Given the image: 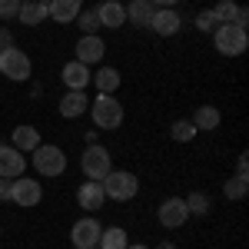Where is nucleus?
<instances>
[{"mask_svg": "<svg viewBox=\"0 0 249 249\" xmlns=\"http://www.w3.org/2000/svg\"><path fill=\"white\" fill-rule=\"evenodd\" d=\"M96 20H100V27L116 30V27L126 23V7H123L120 0H103V3L96 7Z\"/></svg>", "mask_w": 249, "mask_h": 249, "instance_id": "obj_15", "label": "nucleus"}, {"mask_svg": "<svg viewBox=\"0 0 249 249\" xmlns=\"http://www.w3.org/2000/svg\"><path fill=\"white\" fill-rule=\"evenodd\" d=\"M90 110V96L87 90H67V93L60 96V116L63 120H77Z\"/></svg>", "mask_w": 249, "mask_h": 249, "instance_id": "obj_11", "label": "nucleus"}, {"mask_svg": "<svg viewBox=\"0 0 249 249\" xmlns=\"http://www.w3.org/2000/svg\"><path fill=\"white\" fill-rule=\"evenodd\" d=\"M47 17H50V3H47V0H30V3H20L17 20L23 23V27H37V23H43Z\"/></svg>", "mask_w": 249, "mask_h": 249, "instance_id": "obj_17", "label": "nucleus"}, {"mask_svg": "<svg viewBox=\"0 0 249 249\" xmlns=\"http://www.w3.org/2000/svg\"><path fill=\"white\" fill-rule=\"evenodd\" d=\"M156 219H160V226H163V230H179V226L190 219L186 199H179V196H170V199H163V203L156 206Z\"/></svg>", "mask_w": 249, "mask_h": 249, "instance_id": "obj_7", "label": "nucleus"}, {"mask_svg": "<svg viewBox=\"0 0 249 249\" xmlns=\"http://www.w3.org/2000/svg\"><path fill=\"white\" fill-rule=\"evenodd\" d=\"M210 10L219 17V23H232V20H236V14H239V3H236V0H219V3H216V7H210Z\"/></svg>", "mask_w": 249, "mask_h": 249, "instance_id": "obj_27", "label": "nucleus"}, {"mask_svg": "<svg viewBox=\"0 0 249 249\" xmlns=\"http://www.w3.org/2000/svg\"><path fill=\"white\" fill-rule=\"evenodd\" d=\"M210 196L206 193H193V196H186V210H190V216H206L210 213Z\"/></svg>", "mask_w": 249, "mask_h": 249, "instance_id": "obj_26", "label": "nucleus"}, {"mask_svg": "<svg viewBox=\"0 0 249 249\" xmlns=\"http://www.w3.org/2000/svg\"><path fill=\"white\" fill-rule=\"evenodd\" d=\"M219 120H223V113H219L216 107H199V110L193 113V120H190V123L196 126V130L210 133V130H216V126H219Z\"/></svg>", "mask_w": 249, "mask_h": 249, "instance_id": "obj_22", "label": "nucleus"}, {"mask_svg": "<svg viewBox=\"0 0 249 249\" xmlns=\"http://www.w3.org/2000/svg\"><path fill=\"white\" fill-rule=\"evenodd\" d=\"M47 3H50V20L57 23H73L83 10V0H47Z\"/></svg>", "mask_w": 249, "mask_h": 249, "instance_id": "obj_18", "label": "nucleus"}, {"mask_svg": "<svg viewBox=\"0 0 249 249\" xmlns=\"http://www.w3.org/2000/svg\"><path fill=\"white\" fill-rule=\"evenodd\" d=\"M90 113H93L96 130H116V126H123V103L113 93H96V100H90Z\"/></svg>", "mask_w": 249, "mask_h": 249, "instance_id": "obj_1", "label": "nucleus"}, {"mask_svg": "<svg viewBox=\"0 0 249 249\" xmlns=\"http://www.w3.org/2000/svg\"><path fill=\"white\" fill-rule=\"evenodd\" d=\"M90 83H96V93H113L116 87H120V70L100 67L96 73H90Z\"/></svg>", "mask_w": 249, "mask_h": 249, "instance_id": "obj_21", "label": "nucleus"}, {"mask_svg": "<svg viewBox=\"0 0 249 249\" xmlns=\"http://www.w3.org/2000/svg\"><path fill=\"white\" fill-rule=\"evenodd\" d=\"M156 249H176V246H173V243H160Z\"/></svg>", "mask_w": 249, "mask_h": 249, "instance_id": "obj_37", "label": "nucleus"}, {"mask_svg": "<svg viewBox=\"0 0 249 249\" xmlns=\"http://www.w3.org/2000/svg\"><path fill=\"white\" fill-rule=\"evenodd\" d=\"M223 193H226V199H246V193H249V179H246V176H232V179H226Z\"/></svg>", "mask_w": 249, "mask_h": 249, "instance_id": "obj_25", "label": "nucleus"}, {"mask_svg": "<svg viewBox=\"0 0 249 249\" xmlns=\"http://www.w3.org/2000/svg\"><path fill=\"white\" fill-rule=\"evenodd\" d=\"M153 3L150 0H130L126 3V20L133 23V27H150V17H153Z\"/></svg>", "mask_w": 249, "mask_h": 249, "instance_id": "obj_20", "label": "nucleus"}, {"mask_svg": "<svg viewBox=\"0 0 249 249\" xmlns=\"http://www.w3.org/2000/svg\"><path fill=\"white\" fill-rule=\"evenodd\" d=\"M100 249H126L130 246V236H126V230L123 226H110V230L100 232V243H96Z\"/></svg>", "mask_w": 249, "mask_h": 249, "instance_id": "obj_23", "label": "nucleus"}, {"mask_svg": "<svg viewBox=\"0 0 249 249\" xmlns=\"http://www.w3.org/2000/svg\"><path fill=\"white\" fill-rule=\"evenodd\" d=\"M213 47H216V53H223V57H243L249 47V37L243 27H232V23H219L216 30H213Z\"/></svg>", "mask_w": 249, "mask_h": 249, "instance_id": "obj_3", "label": "nucleus"}, {"mask_svg": "<svg viewBox=\"0 0 249 249\" xmlns=\"http://www.w3.org/2000/svg\"><path fill=\"white\" fill-rule=\"evenodd\" d=\"M126 249H150V246H143V243H130Z\"/></svg>", "mask_w": 249, "mask_h": 249, "instance_id": "obj_36", "label": "nucleus"}, {"mask_svg": "<svg viewBox=\"0 0 249 249\" xmlns=\"http://www.w3.org/2000/svg\"><path fill=\"white\" fill-rule=\"evenodd\" d=\"M23 170H27L23 153H20L17 146L0 143V176H3V179H17V176H23Z\"/></svg>", "mask_w": 249, "mask_h": 249, "instance_id": "obj_10", "label": "nucleus"}, {"mask_svg": "<svg viewBox=\"0 0 249 249\" xmlns=\"http://www.w3.org/2000/svg\"><path fill=\"white\" fill-rule=\"evenodd\" d=\"M150 30L160 34V37H173V34H179V14H176L173 7H156L153 17H150Z\"/></svg>", "mask_w": 249, "mask_h": 249, "instance_id": "obj_12", "label": "nucleus"}, {"mask_svg": "<svg viewBox=\"0 0 249 249\" xmlns=\"http://www.w3.org/2000/svg\"><path fill=\"white\" fill-rule=\"evenodd\" d=\"M30 160H34V170L43 173V176H63V170H67V153L60 150V146H53V143H40L37 150H30Z\"/></svg>", "mask_w": 249, "mask_h": 249, "instance_id": "obj_5", "label": "nucleus"}, {"mask_svg": "<svg viewBox=\"0 0 249 249\" xmlns=\"http://www.w3.org/2000/svg\"><path fill=\"white\" fill-rule=\"evenodd\" d=\"M60 80L67 83V90H87L90 87V67L80 63V60H70V63H63Z\"/></svg>", "mask_w": 249, "mask_h": 249, "instance_id": "obj_13", "label": "nucleus"}, {"mask_svg": "<svg viewBox=\"0 0 249 249\" xmlns=\"http://www.w3.org/2000/svg\"><path fill=\"white\" fill-rule=\"evenodd\" d=\"M93 249H100V246H93Z\"/></svg>", "mask_w": 249, "mask_h": 249, "instance_id": "obj_39", "label": "nucleus"}, {"mask_svg": "<svg viewBox=\"0 0 249 249\" xmlns=\"http://www.w3.org/2000/svg\"><path fill=\"white\" fill-rule=\"evenodd\" d=\"M73 23H77L80 30H83V37H90V34H96V30H100V20H96V10H80Z\"/></svg>", "mask_w": 249, "mask_h": 249, "instance_id": "obj_28", "label": "nucleus"}, {"mask_svg": "<svg viewBox=\"0 0 249 249\" xmlns=\"http://www.w3.org/2000/svg\"><path fill=\"white\" fill-rule=\"evenodd\" d=\"M100 186L107 193V199L126 203V199H133L136 193H140V179H136V173H130V170H110L100 179Z\"/></svg>", "mask_w": 249, "mask_h": 249, "instance_id": "obj_2", "label": "nucleus"}, {"mask_svg": "<svg viewBox=\"0 0 249 249\" xmlns=\"http://www.w3.org/2000/svg\"><path fill=\"white\" fill-rule=\"evenodd\" d=\"M0 73L7 80L23 83V80H30V73H34V63H30V57L20 47H3L0 50Z\"/></svg>", "mask_w": 249, "mask_h": 249, "instance_id": "obj_4", "label": "nucleus"}, {"mask_svg": "<svg viewBox=\"0 0 249 249\" xmlns=\"http://www.w3.org/2000/svg\"><path fill=\"white\" fill-rule=\"evenodd\" d=\"M246 23H249V10H246V7H239V14H236V20H232V27H243V30H246Z\"/></svg>", "mask_w": 249, "mask_h": 249, "instance_id": "obj_32", "label": "nucleus"}, {"mask_svg": "<svg viewBox=\"0 0 249 249\" xmlns=\"http://www.w3.org/2000/svg\"><path fill=\"white\" fill-rule=\"evenodd\" d=\"M10 146H17L20 153H30V150H37L40 146V130L37 126H30V123H23V126H14V133H10Z\"/></svg>", "mask_w": 249, "mask_h": 249, "instance_id": "obj_19", "label": "nucleus"}, {"mask_svg": "<svg viewBox=\"0 0 249 249\" xmlns=\"http://www.w3.org/2000/svg\"><path fill=\"white\" fill-rule=\"evenodd\" d=\"M236 176H246L249 179V156L239 153V160H236Z\"/></svg>", "mask_w": 249, "mask_h": 249, "instance_id": "obj_31", "label": "nucleus"}, {"mask_svg": "<svg viewBox=\"0 0 249 249\" xmlns=\"http://www.w3.org/2000/svg\"><path fill=\"white\" fill-rule=\"evenodd\" d=\"M80 170H83V176H87V179H96V183H100L107 173L113 170L110 150H107V146H100V143H96V146H87V150H83V156H80Z\"/></svg>", "mask_w": 249, "mask_h": 249, "instance_id": "obj_6", "label": "nucleus"}, {"mask_svg": "<svg viewBox=\"0 0 249 249\" xmlns=\"http://www.w3.org/2000/svg\"><path fill=\"white\" fill-rule=\"evenodd\" d=\"M100 232H103V226H100L96 216H83V219H77L73 230H70L73 249H93L96 243H100Z\"/></svg>", "mask_w": 249, "mask_h": 249, "instance_id": "obj_8", "label": "nucleus"}, {"mask_svg": "<svg viewBox=\"0 0 249 249\" xmlns=\"http://www.w3.org/2000/svg\"><path fill=\"white\" fill-rule=\"evenodd\" d=\"M103 53H107V43L96 37V34L80 37V43H77V60H80V63L93 67V63H100V60H103Z\"/></svg>", "mask_w": 249, "mask_h": 249, "instance_id": "obj_16", "label": "nucleus"}, {"mask_svg": "<svg viewBox=\"0 0 249 249\" xmlns=\"http://www.w3.org/2000/svg\"><path fill=\"white\" fill-rule=\"evenodd\" d=\"M20 0H0V20H17Z\"/></svg>", "mask_w": 249, "mask_h": 249, "instance_id": "obj_30", "label": "nucleus"}, {"mask_svg": "<svg viewBox=\"0 0 249 249\" xmlns=\"http://www.w3.org/2000/svg\"><path fill=\"white\" fill-rule=\"evenodd\" d=\"M20 3H30V0H20Z\"/></svg>", "mask_w": 249, "mask_h": 249, "instance_id": "obj_38", "label": "nucleus"}, {"mask_svg": "<svg viewBox=\"0 0 249 249\" xmlns=\"http://www.w3.org/2000/svg\"><path fill=\"white\" fill-rule=\"evenodd\" d=\"M216 27H219V17H216L213 10H199V14H196V30H199V34H213Z\"/></svg>", "mask_w": 249, "mask_h": 249, "instance_id": "obj_29", "label": "nucleus"}, {"mask_svg": "<svg viewBox=\"0 0 249 249\" xmlns=\"http://www.w3.org/2000/svg\"><path fill=\"white\" fill-rule=\"evenodd\" d=\"M3 47H14V37H10L7 27H0V50H3Z\"/></svg>", "mask_w": 249, "mask_h": 249, "instance_id": "obj_34", "label": "nucleus"}, {"mask_svg": "<svg viewBox=\"0 0 249 249\" xmlns=\"http://www.w3.org/2000/svg\"><path fill=\"white\" fill-rule=\"evenodd\" d=\"M77 203H80V210L96 213L103 203H107V193H103V186H100L96 179H87V183L77 190Z\"/></svg>", "mask_w": 249, "mask_h": 249, "instance_id": "obj_14", "label": "nucleus"}, {"mask_svg": "<svg viewBox=\"0 0 249 249\" xmlns=\"http://www.w3.org/2000/svg\"><path fill=\"white\" fill-rule=\"evenodd\" d=\"M196 133H199V130L193 126L190 120H176V123L170 126V136L176 140V143H193V140H196Z\"/></svg>", "mask_w": 249, "mask_h": 249, "instance_id": "obj_24", "label": "nucleus"}, {"mask_svg": "<svg viewBox=\"0 0 249 249\" xmlns=\"http://www.w3.org/2000/svg\"><path fill=\"white\" fill-rule=\"evenodd\" d=\"M150 3H153V7H176L179 0H150Z\"/></svg>", "mask_w": 249, "mask_h": 249, "instance_id": "obj_35", "label": "nucleus"}, {"mask_svg": "<svg viewBox=\"0 0 249 249\" xmlns=\"http://www.w3.org/2000/svg\"><path fill=\"white\" fill-rule=\"evenodd\" d=\"M10 186H14V179H3L0 176V199H10Z\"/></svg>", "mask_w": 249, "mask_h": 249, "instance_id": "obj_33", "label": "nucleus"}, {"mask_svg": "<svg viewBox=\"0 0 249 249\" xmlns=\"http://www.w3.org/2000/svg\"><path fill=\"white\" fill-rule=\"evenodd\" d=\"M10 199H14L17 206H23V210L40 206V199H43V186H40L37 179L17 176V179H14V186H10Z\"/></svg>", "mask_w": 249, "mask_h": 249, "instance_id": "obj_9", "label": "nucleus"}]
</instances>
